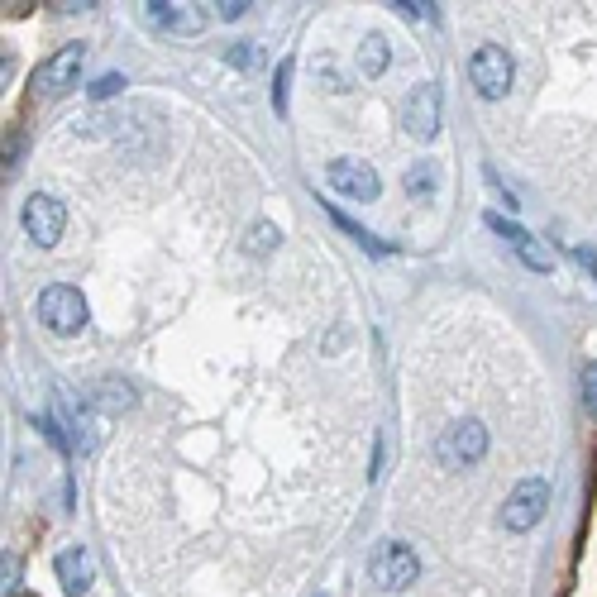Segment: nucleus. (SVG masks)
Returning <instances> with one entry per match:
<instances>
[{
	"instance_id": "obj_13",
	"label": "nucleus",
	"mask_w": 597,
	"mask_h": 597,
	"mask_svg": "<svg viewBox=\"0 0 597 597\" xmlns=\"http://www.w3.org/2000/svg\"><path fill=\"white\" fill-rule=\"evenodd\" d=\"M402 187H406V196L426 201V196L440 192V168H435V163H411L406 177H402Z\"/></svg>"
},
{
	"instance_id": "obj_3",
	"label": "nucleus",
	"mask_w": 597,
	"mask_h": 597,
	"mask_svg": "<svg viewBox=\"0 0 597 597\" xmlns=\"http://www.w3.org/2000/svg\"><path fill=\"white\" fill-rule=\"evenodd\" d=\"M368 578H373L378 588H387V593H402V588H411V583L421 578V559H416V550L402 545V540H383V545L373 550V559H368Z\"/></svg>"
},
{
	"instance_id": "obj_12",
	"label": "nucleus",
	"mask_w": 597,
	"mask_h": 597,
	"mask_svg": "<svg viewBox=\"0 0 597 597\" xmlns=\"http://www.w3.org/2000/svg\"><path fill=\"white\" fill-rule=\"evenodd\" d=\"M325 211H330V220H335V225H340V230H344V235H349V239H354V244H363V254L387 258V254H392V249H397V244H387V239H378V235H373L368 225H359L354 215H344L340 206H325Z\"/></svg>"
},
{
	"instance_id": "obj_26",
	"label": "nucleus",
	"mask_w": 597,
	"mask_h": 597,
	"mask_svg": "<svg viewBox=\"0 0 597 597\" xmlns=\"http://www.w3.org/2000/svg\"><path fill=\"white\" fill-rule=\"evenodd\" d=\"M574 263H578V268H588V273L597 278V258H593V249H583V244H574Z\"/></svg>"
},
{
	"instance_id": "obj_19",
	"label": "nucleus",
	"mask_w": 597,
	"mask_h": 597,
	"mask_svg": "<svg viewBox=\"0 0 597 597\" xmlns=\"http://www.w3.org/2000/svg\"><path fill=\"white\" fill-rule=\"evenodd\" d=\"M287 86H292V58H282L278 77H273V110L278 115H287Z\"/></svg>"
},
{
	"instance_id": "obj_14",
	"label": "nucleus",
	"mask_w": 597,
	"mask_h": 597,
	"mask_svg": "<svg viewBox=\"0 0 597 597\" xmlns=\"http://www.w3.org/2000/svg\"><path fill=\"white\" fill-rule=\"evenodd\" d=\"M359 72H363V77H383V72H387V39H383V34H363Z\"/></svg>"
},
{
	"instance_id": "obj_1",
	"label": "nucleus",
	"mask_w": 597,
	"mask_h": 597,
	"mask_svg": "<svg viewBox=\"0 0 597 597\" xmlns=\"http://www.w3.org/2000/svg\"><path fill=\"white\" fill-rule=\"evenodd\" d=\"M483 454H488V426L473 421V416L454 421V426L435 440V459H440V469H449V473H464V469H473V464H483Z\"/></svg>"
},
{
	"instance_id": "obj_6",
	"label": "nucleus",
	"mask_w": 597,
	"mask_h": 597,
	"mask_svg": "<svg viewBox=\"0 0 597 597\" xmlns=\"http://www.w3.org/2000/svg\"><path fill=\"white\" fill-rule=\"evenodd\" d=\"M545 507H550V483H545V478H521L512 488V497H507V507H502V526L516 535H526L540 526Z\"/></svg>"
},
{
	"instance_id": "obj_5",
	"label": "nucleus",
	"mask_w": 597,
	"mask_h": 597,
	"mask_svg": "<svg viewBox=\"0 0 597 597\" xmlns=\"http://www.w3.org/2000/svg\"><path fill=\"white\" fill-rule=\"evenodd\" d=\"M39 320L53 335H77L86 325V297L72 282H53L39 292Z\"/></svg>"
},
{
	"instance_id": "obj_4",
	"label": "nucleus",
	"mask_w": 597,
	"mask_h": 597,
	"mask_svg": "<svg viewBox=\"0 0 597 597\" xmlns=\"http://www.w3.org/2000/svg\"><path fill=\"white\" fill-rule=\"evenodd\" d=\"M82 63H86V43H63L58 53H48L39 67H34V77H29V91L34 96H63L77 86L82 77Z\"/></svg>"
},
{
	"instance_id": "obj_7",
	"label": "nucleus",
	"mask_w": 597,
	"mask_h": 597,
	"mask_svg": "<svg viewBox=\"0 0 597 597\" xmlns=\"http://www.w3.org/2000/svg\"><path fill=\"white\" fill-rule=\"evenodd\" d=\"M63 230H67V211H63L58 196L34 192L29 201H24V235L34 239L39 249H53V244L63 239Z\"/></svg>"
},
{
	"instance_id": "obj_17",
	"label": "nucleus",
	"mask_w": 597,
	"mask_h": 597,
	"mask_svg": "<svg viewBox=\"0 0 597 597\" xmlns=\"http://www.w3.org/2000/svg\"><path fill=\"white\" fill-rule=\"evenodd\" d=\"M149 15H153V24H168V29H182V34H192L196 29L192 20H182V15H187L182 5H149Z\"/></svg>"
},
{
	"instance_id": "obj_10",
	"label": "nucleus",
	"mask_w": 597,
	"mask_h": 597,
	"mask_svg": "<svg viewBox=\"0 0 597 597\" xmlns=\"http://www.w3.org/2000/svg\"><path fill=\"white\" fill-rule=\"evenodd\" d=\"M488 230H497V235L507 239V244L516 249V258H521V263H526L531 273H550V268H555V254H550V249H545V244H540V239H535L531 230H521L516 220H507V215L488 211Z\"/></svg>"
},
{
	"instance_id": "obj_2",
	"label": "nucleus",
	"mask_w": 597,
	"mask_h": 597,
	"mask_svg": "<svg viewBox=\"0 0 597 597\" xmlns=\"http://www.w3.org/2000/svg\"><path fill=\"white\" fill-rule=\"evenodd\" d=\"M469 82L473 91L483 96V101H502L516 82V63L507 48H497V43H483L478 53L469 58Z\"/></svg>"
},
{
	"instance_id": "obj_8",
	"label": "nucleus",
	"mask_w": 597,
	"mask_h": 597,
	"mask_svg": "<svg viewBox=\"0 0 597 597\" xmlns=\"http://www.w3.org/2000/svg\"><path fill=\"white\" fill-rule=\"evenodd\" d=\"M402 129L411 139H421V144L440 134V86L435 82L411 86V96L402 101Z\"/></svg>"
},
{
	"instance_id": "obj_25",
	"label": "nucleus",
	"mask_w": 597,
	"mask_h": 597,
	"mask_svg": "<svg viewBox=\"0 0 597 597\" xmlns=\"http://www.w3.org/2000/svg\"><path fill=\"white\" fill-rule=\"evenodd\" d=\"M215 15H220V20H239V15H249V5H244V0H225V5H215Z\"/></svg>"
},
{
	"instance_id": "obj_16",
	"label": "nucleus",
	"mask_w": 597,
	"mask_h": 597,
	"mask_svg": "<svg viewBox=\"0 0 597 597\" xmlns=\"http://www.w3.org/2000/svg\"><path fill=\"white\" fill-rule=\"evenodd\" d=\"M578 392H583V411L597 416V359H588L578 368Z\"/></svg>"
},
{
	"instance_id": "obj_9",
	"label": "nucleus",
	"mask_w": 597,
	"mask_h": 597,
	"mask_svg": "<svg viewBox=\"0 0 597 597\" xmlns=\"http://www.w3.org/2000/svg\"><path fill=\"white\" fill-rule=\"evenodd\" d=\"M325 177H330V187L340 196H349V201H378V192H383L378 172L368 168V163H359V158H335V163L325 168Z\"/></svg>"
},
{
	"instance_id": "obj_21",
	"label": "nucleus",
	"mask_w": 597,
	"mask_h": 597,
	"mask_svg": "<svg viewBox=\"0 0 597 597\" xmlns=\"http://www.w3.org/2000/svg\"><path fill=\"white\" fill-rule=\"evenodd\" d=\"M392 10H397L402 20H411V24L435 20V5H416V0H392Z\"/></svg>"
},
{
	"instance_id": "obj_20",
	"label": "nucleus",
	"mask_w": 597,
	"mask_h": 597,
	"mask_svg": "<svg viewBox=\"0 0 597 597\" xmlns=\"http://www.w3.org/2000/svg\"><path fill=\"white\" fill-rule=\"evenodd\" d=\"M20 153H24V134H20V129H5V149H0V163H5V177L15 172V163H20Z\"/></svg>"
},
{
	"instance_id": "obj_24",
	"label": "nucleus",
	"mask_w": 597,
	"mask_h": 597,
	"mask_svg": "<svg viewBox=\"0 0 597 597\" xmlns=\"http://www.w3.org/2000/svg\"><path fill=\"white\" fill-rule=\"evenodd\" d=\"M5 597H20V559L5 555Z\"/></svg>"
},
{
	"instance_id": "obj_15",
	"label": "nucleus",
	"mask_w": 597,
	"mask_h": 597,
	"mask_svg": "<svg viewBox=\"0 0 597 597\" xmlns=\"http://www.w3.org/2000/svg\"><path fill=\"white\" fill-rule=\"evenodd\" d=\"M282 244V230L273 225V220H258V225H249V235H244V249L254 258H263V254H273Z\"/></svg>"
},
{
	"instance_id": "obj_22",
	"label": "nucleus",
	"mask_w": 597,
	"mask_h": 597,
	"mask_svg": "<svg viewBox=\"0 0 597 597\" xmlns=\"http://www.w3.org/2000/svg\"><path fill=\"white\" fill-rule=\"evenodd\" d=\"M101 392H110L106 406H134V387H129V383H106Z\"/></svg>"
},
{
	"instance_id": "obj_18",
	"label": "nucleus",
	"mask_w": 597,
	"mask_h": 597,
	"mask_svg": "<svg viewBox=\"0 0 597 597\" xmlns=\"http://www.w3.org/2000/svg\"><path fill=\"white\" fill-rule=\"evenodd\" d=\"M225 63L239 67V72H254L258 67V43H230V48H225Z\"/></svg>"
},
{
	"instance_id": "obj_11",
	"label": "nucleus",
	"mask_w": 597,
	"mask_h": 597,
	"mask_svg": "<svg viewBox=\"0 0 597 597\" xmlns=\"http://www.w3.org/2000/svg\"><path fill=\"white\" fill-rule=\"evenodd\" d=\"M53 569H58V583H63L67 597H82L86 588L96 583V559H91L86 545H67V550H58Z\"/></svg>"
},
{
	"instance_id": "obj_23",
	"label": "nucleus",
	"mask_w": 597,
	"mask_h": 597,
	"mask_svg": "<svg viewBox=\"0 0 597 597\" xmlns=\"http://www.w3.org/2000/svg\"><path fill=\"white\" fill-rule=\"evenodd\" d=\"M120 86H125V77H120V72H110V77H101V82L91 86V96H96V101H106V96H115Z\"/></svg>"
}]
</instances>
